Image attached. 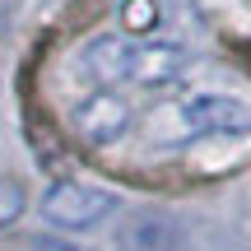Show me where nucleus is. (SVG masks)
Masks as SVG:
<instances>
[{
	"label": "nucleus",
	"instance_id": "f257e3e1",
	"mask_svg": "<svg viewBox=\"0 0 251 251\" xmlns=\"http://www.w3.org/2000/svg\"><path fill=\"white\" fill-rule=\"evenodd\" d=\"M112 209H117L112 191L84 186V181H56L42 196V214L51 219L56 228H93L98 219H107Z\"/></svg>",
	"mask_w": 251,
	"mask_h": 251
},
{
	"label": "nucleus",
	"instance_id": "f03ea898",
	"mask_svg": "<svg viewBox=\"0 0 251 251\" xmlns=\"http://www.w3.org/2000/svg\"><path fill=\"white\" fill-rule=\"evenodd\" d=\"M172 117H177V135H247L251 130V107L237 98H224V93L191 98Z\"/></svg>",
	"mask_w": 251,
	"mask_h": 251
},
{
	"label": "nucleus",
	"instance_id": "7ed1b4c3",
	"mask_svg": "<svg viewBox=\"0 0 251 251\" xmlns=\"http://www.w3.org/2000/svg\"><path fill=\"white\" fill-rule=\"evenodd\" d=\"M117 251H191L186 228L168 209H130L117 228Z\"/></svg>",
	"mask_w": 251,
	"mask_h": 251
},
{
	"label": "nucleus",
	"instance_id": "20e7f679",
	"mask_svg": "<svg viewBox=\"0 0 251 251\" xmlns=\"http://www.w3.org/2000/svg\"><path fill=\"white\" fill-rule=\"evenodd\" d=\"M75 126H79L84 140H93V144H112V140H121L126 126H130V107H126L117 93H93L89 102H79Z\"/></svg>",
	"mask_w": 251,
	"mask_h": 251
},
{
	"label": "nucleus",
	"instance_id": "39448f33",
	"mask_svg": "<svg viewBox=\"0 0 251 251\" xmlns=\"http://www.w3.org/2000/svg\"><path fill=\"white\" fill-rule=\"evenodd\" d=\"M186 70V51L172 42H135L130 56V79L135 84H168Z\"/></svg>",
	"mask_w": 251,
	"mask_h": 251
},
{
	"label": "nucleus",
	"instance_id": "423d86ee",
	"mask_svg": "<svg viewBox=\"0 0 251 251\" xmlns=\"http://www.w3.org/2000/svg\"><path fill=\"white\" fill-rule=\"evenodd\" d=\"M130 56H135V42L126 37H93L89 51H84V65L98 84H117V79H130Z\"/></svg>",
	"mask_w": 251,
	"mask_h": 251
},
{
	"label": "nucleus",
	"instance_id": "0eeeda50",
	"mask_svg": "<svg viewBox=\"0 0 251 251\" xmlns=\"http://www.w3.org/2000/svg\"><path fill=\"white\" fill-rule=\"evenodd\" d=\"M24 205H28V196H24V186H19L14 177H0V228H9L19 214H24Z\"/></svg>",
	"mask_w": 251,
	"mask_h": 251
},
{
	"label": "nucleus",
	"instance_id": "6e6552de",
	"mask_svg": "<svg viewBox=\"0 0 251 251\" xmlns=\"http://www.w3.org/2000/svg\"><path fill=\"white\" fill-rule=\"evenodd\" d=\"M121 19H126V28L144 33V28H153V24H158V9H153V0H126Z\"/></svg>",
	"mask_w": 251,
	"mask_h": 251
},
{
	"label": "nucleus",
	"instance_id": "1a4fd4ad",
	"mask_svg": "<svg viewBox=\"0 0 251 251\" xmlns=\"http://www.w3.org/2000/svg\"><path fill=\"white\" fill-rule=\"evenodd\" d=\"M33 251H84V247H75V242H65V237H37Z\"/></svg>",
	"mask_w": 251,
	"mask_h": 251
},
{
	"label": "nucleus",
	"instance_id": "9d476101",
	"mask_svg": "<svg viewBox=\"0 0 251 251\" xmlns=\"http://www.w3.org/2000/svg\"><path fill=\"white\" fill-rule=\"evenodd\" d=\"M0 28H5V9H0Z\"/></svg>",
	"mask_w": 251,
	"mask_h": 251
}]
</instances>
